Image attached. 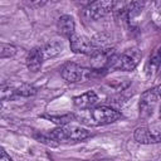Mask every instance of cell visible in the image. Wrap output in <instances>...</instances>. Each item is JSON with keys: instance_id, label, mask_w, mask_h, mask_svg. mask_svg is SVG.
Returning a JSON list of instances; mask_svg holds the SVG:
<instances>
[{"instance_id": "1", "label": "cell", "mask_w": 161, "mask_h": 161, "mask_svg": "<svg viewBox=\"0 0 161 161\" xmlns=\"http://www.w3.org/2000/svg\"><path fill=\"white\" fill-rule=\"evenodd\" d=\"M122 117L121 112L113 107L99 106L91 109H82L74 114V118L88 126H103L116 122Z\"/></svg>"}, {"instance_id": "2", "label": "cell", "mask_w": 161, "mask_h": 161, "mask_svg": "<svg viewBox=\"0 0 161 161\" xmlns=\"http://www.w3.org/2000/svg\"><path fill=\"white\" fill-rule=\"evenodd\" d=\"M48 133L58 143H60V142L62 143H75V142L83 141L91 136L89 131H87L86 128H83L80 126L73 125V123L59 126V127L49 131Z\"/></svg>"}, {"instance_id": "3", "label": "cell", "mask_w": 161, "mask_h": 161, "mask_svg": "<svg viewBox=\"0 0 161 161\" xmlns=\"http://www.w3.org/2000/svg\"><path fill=\"white\" fill-rule=\"evenodd\" d=\"M141 57H142L141 50H138L137 48H130L121 54L116 53L111 58L107 69L131 72L137 67V64L141 60Z\"/></svg>"}, {"instance_id": "4", "label": "cell", "mask_w": 161, "mask_h": 161, "mask_svg": "<svg viewBox=\"0 0 161 161\" xmlns=\"http://www.w3.org/2000/svg\"><path fill=\"white\" fill-rule=\"evenodd\" d=\"M98 70L93 68H87L82 67L77 63L68 62L65 63L62 69H60V75L62 78L68 82V83H79V82H86L93 77H96Z\"/></svg>"}, {"instance_id": "5", "label": "cell", "mask_w": 161, "mask_h": 161, "mask_svg": "<svg viewBox=\"0 0 161 161\" xmlns=\"http://www.w3.org/2000/svg\"><path fill=\"white\" fill-rule=\"evenodd\" d=\"M116 1H94L84 8V16L89 20H99L114 11Z\"/></svg>"}, {"instance_id": "6", "label": "cell", "mask_w": 161, "mask_h": 161, "mask_svg": "<svg viewBox=\"0 0 161 161\" xmlns=\"http://www.w3.org/2000/svg\"><path fill=\"white\" fill-rule=\"evenodd\" d=\"M69 47L70 50L75 54H87V55H93L99 48L98 45L89 38L80 35V34H74L69 39Z\"/></svg>"}, {"instance_id": "7", "label": "cell", "mask_w": 161, "mask_h": 161, "mask_svg": "<svg viewBox=\"0 0 161 161\" xmlns=\"http://www.w3.org/2000/svg\"><path fill=\"white\" fill-rule=\"evenodd\" d=\"M157 99H158V93L156 88L147 89L142 93L138 103V109H140V116L142 118H148L152 116L156 106H157Z\"/></svg>"}, {"instance_id": "8", "label": "cell", "mask_w": 161, "mask_h": 161, "mask_svg": "<svg viewBox=\"0 0 161 161\" xmlns=\"http://www.w3.org/2000/svg\"><path fill=\"white\" fill-rule=\"evenodd\" d=\"M133 138L141 145H151L161 142V132H156L146 126L137 127L133 132Z\"/></svg>"}, {"instance_id": "9", "label": "cell", "mask_w": 161, "mask_h": 161, "mask_svg": "<svg viewBox=\"0 0 161 161\" xmlns=\"http://www.w3.org/2000/svg\"><path fill=\"white\" fill-rule=\"evenodd\" d=\"M98 101V96L94 91H88L86 93H82L79 96H75L73 98V104L79 111L82 109H91Z\"/></svg>"}, {"instance_id": "10", "label": "cell", "mask_w": 161, "mask_h": 161, "mask_svg": "<svg viewBox=\"0 0 161 161\" xmlns=\"http://www.w3.org/2000/svg\"><path fill=\"white\" fill-rule=\"evenodd\" d=\"M44 55H43V52H42V48H33L28 55H26V59H25V63H26V67L30 72H38L40 70L42 65H43V62H44Z\"/></svg>"}, {"instance_id": "11", "label": "cell", "mask_w": 161, "mask_h": 161, "mask_svg": "<svg viewBox=\"0 0 161 161\" xmlns=\"http://www.w3.org/2000/svg\"><path fill=\"white\" fill-rule=\"evenodd\" d=\"M58 30L59 33L64 36V38H68L70 39L75 33V23H74V19L70 16V15H62L59 19H58Z\"/></svg>"}, {"instance_id": "12", "label": "cell", "mask_w": 161, "mask_h": 161, "mask_svg": "<svg viewBox=\"0 0 161 161\" xmlns=\"http://www.w3.org/2000/svg\"><path fill=\"white\" fill-rule=\"evenodd\" d=\"M158 70H161V47H158L150 55V58L146 63V74L148 77L153 75Z\"/></svg>"}, {"instance_id": "13", "label": "cell", "mask_w": 161, "mask_h": 161, "mask_svg": "<svg viewBox=\"0 0 161 161\" xmlns=\"http://www.w3.org/2000/svg\"><path fill=\"white\" fill-rule=\"evenodd\" d=\"M42 48V52H43V55H44V59H49V58H54L57 55H59L63 50V44L60 42H57V40H53V42H49L47 44H44Z\"/></svg>"}, {"instance_id": "14", "label": "cell", "mask_w": 161, "mask_h": 161, "mask_svg": "<svg viewBox=\"0 0 161 161\" xmlns=\"http://www.w3.org/2000/svg\"><path fill=\"white\" fill-rule=\"evenodd\" d=\"M38 89L31 86V84H28V83H20L19 86L15 87V93H16V97H31L34 94H36Z\"/></svg>"}, {"instance_id": "15", "label": "cell", "mask_w": 161, "mask_h": 161, "mask_svg": "<svg viewBox=\"0 0 161 161\" xmlns=\"http://www.w3.org/2000/svg\"><path fill=\"white\" fill-rule=\"evenodd\" d=\"M16 47L13 44H6V43H1L0 45V57L1 59H6V58H13L16 54Z\"/></svg>"}, {"instance_id": "16", "label": "cell", "mask_w": 161, "mask_h": 161, "mask_svg": "<svg viewBox=\"0 0 161 161\" xmlns=\"http://www.w3.org/2000/svg\"><path fill=\"white\" fill-rule=\"evenodd\" d=\"M45 118H48L49 121L59 125V126H64V125H68L72 122V119H75L74 118V114H64V116H44Z\"/></svg>"}, {"instance_id": "17", "label": "cell", "mask_w": 161, "mask_h": 161, "mask_svg": "<svg viewBox=\"0 0 161 161\" xmlns=\"http://www.w3.org/2000/svg\"><path fill=\"white\" fill-rule=\"evenodd\" d=\"M0 93H1V99L3 101H10V99H14L16 97L15 87L10 86V84H3Z\"/></svg>"}, {"instance_id": "18", "label": "cell", "mask_w": 161, "mask_h": 161, "mask_svg": "<svg viewBox=\"0 0 161 161\" xmlns=\"http://www.w3.org/2000/svg\"><path fill=\"white\" fill-rule=\"evenodd\" d=\"M35 138H36L39 142H42V143H44V145H47V146H50V147H57V146L59 145L54 138H52V137L49 136V133H40V135H36Z\"/></svg>"}, {"instance_id": "19", "label": "cell", "mask_w": 161, "mask_h": 161, "mask_svg": "<svg viewBox=\"0 0 161 161\" xmlns=\"http://www.w3.org/2000/svg\"><path fill=\"white\" fill-rule=\"evenodd\" d=\"M0 161H13V158L6 153L5 150H3V151H1V160H0Z\"/></svg>"}, {"instance_id": "20", "label": "cell", "mask_w": 161, "mask_h": 161, "mask_svg": "<svg viewBox=\"0 0 161 161\" xmlns=\"http://www.w3.org/2000/svg\"><path fill=\"white\" fill-rule=\"evenodd\" d=\"M155 6L157 8V10L161 11V0H160V1H156V3H155Z\"/></svg>"}, {"instance_id": "21", "label": "cell", "mask_w": 161, "mask_h": 161, "mask_svg": "<svg viewBox=\"0 0 161 161\" xmlns=\"http://www.w3.org/2000/svg\"><path fill=\"white\" fill-rule=\"evenodd\" d=\"M157 93H158V97H160V98H161V87H160V88H158V89H157Z\"/></svg>"}, {"instance_id": "22", "label": "cell", "mask_w": 161, "mask_h": 161, "mask_svg": "<svg viewBox=\"0 0 161 161\" xmlns=\"http://www.w3.org/2000/svg\"><path fill=\"white\" fill-rule=\"evenodd\" d=\"M160 118H161V106H160Z\"/></svg>"}]
</instances>
